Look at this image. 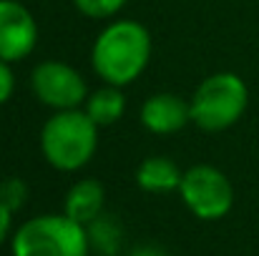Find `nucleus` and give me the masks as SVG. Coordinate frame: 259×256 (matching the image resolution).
Wrapping results in <instances>:
<instances>
[{
	"label": "nucleus",
	"mask_w": 259,
	"mask_h": 256,
	"mask_svg": "<svg viewBox=\"0 0 259 256\" xmlns=\"http://www.w3.org/2000/svg\"><path fill=\"white\" fill-rule=\"evenodd\" d=\"M151 58V35L136 20H113L108 23L91 50V63L96 76L108 85L134 83L149 66Z\"/></svg>",
	"instance_id": "1"
},
{
	"label": "nucleus",
	"mask_w": 259,
	"mask_h": 256,
	"mask_svg": "<svg viewBox=\"0 0 259 256\" xmlns=\"http://www.w3.org/2000/svg\"><path fill=\"white\" fill-rule=\"evenodd\" d=\"M98 146V126L83 108L56 111L40 131L43 159L56 171H78L93 159Z\"/></svg>",
	"instance_id": "2"
},
{
	"label": "nucleus",
	"mask_w": 259,
	"mask_h": 256,
	"mask_svg": "<svg viewBox=\"0 0 259 256\" xmlns=\"http://www.w3.org/2000/svg\"><path fill=\"white\" fill-rule=\"evenodd\" d=\"M13 256H88L86 226L66 214H46L25 221L10 241Z\"/></svg>",
	"instance_id": "3"
},
{
	"label": "nucleus",
	"mask_w": 259,
	"mask_h": 256,
	"mask_svg": "<svg viewBox=\"0 0 259 256\" xmlns=\"http://www.w3.org/2000/svg\"><path fill=\"white\" fill-rule=\"evenodd\" d=\"M249 106L247 83L237 73H214L204 78L194 90L189 108L191 123L201 131H227L232 128Z\"/></svg>",
	"instance_id": "4"
},
{
	"label": "nucleus",
	"mask_w": 259,
	"mask_h": 256,
	"mask_svg": "<svg viewBox=\"0 0 259 256\" xmlns=\"http://www.w3.org/2000/svg\"><path fill=\"white\" fill-rule=\"evenodd\" d=\"M181 201L186 209L201 219V221H217L224 219L234 206V188L227 173H222L214 166L199 164L184 171L179 183Z\"/></svg>",
	"instance_id": "5"
},
{
	"label": "nucleus",
	"mask_w": 259,
	"mask_h": 256,
	"mask_svg": "<svg viewBox=\"0 0 259 256\" xmlns=\"http://www.w3.org/2000/svg\"><path fill=\"white\" fill-rule=\"evenodd\" d=\"M30 88L35 98L53 111H73L81 108L88 98L83 76L61 61H43L30 73Z\"/></svg>",
	"instance_id": "6"
},
{
	"label": "nucleus",
	"mask_w": 259,
	"mask_h": 256,
	"mask_svg": "<svg viewBox=\"0 0 259 256\" xmlns=\"http://www.w3.org/2000/svg\"><path fill=\"white\" fill-rule=\"evenodd\" d=\"M38 25L33 13L18 0H0V61L18 63L33 53Z\"/></svg>",
	"instance_id": "7"
},
{
	"label": "nucleus",
	"mask_w": 259,
	"mask_h": 256,
	"mask_svg": "<svg viewBox=\"0 0 259 256\" xmlns=\"http://www.w3.org/2000/svg\"><path fill=\"white\" fill-rule=\"evenodd\" d=\"M141 123L151 133L169 136L181 131L186 123H191V108L189 100H184L176 93H154L141 106Z\"/></svg>",
	"instance_id": "8"
},
{
	"label": "nucleus",
	"mask_w": 259,
	"mask_h": 256,
	"mask_svg": "<svg viewBox=\"0 0 259 256\" xmlns=\"http://www.w3.org/2000/svg\"><path fill=\"white\" fill-rule=\"evenodd\" d=\"M103 206H106V191H103L101 181L83 178L68 188L66 201H63V214L68 219L78 221L81 226H88L93 219H98L103 214Z\"/></svg>",
	"instance_id": "9"
},
{
	"label": "nucleus",
	"mask_w": 259,
	"mask_h": 256,
	"mask_svg": "<svg viewBox=\"0 0 259 256\" xmlns=\"http://www.w3.org/2000/svg\"><path fill=\"white\" fill-rule=\"evenodd\" d=\"M181 171L166 156H149L139 164L136 169V183L144 191L151 193H164V191H179L181 183Z\"/></svg>",
	"instance_id": "10"
},
{
	"label": "nucleus",
	"mask_w": 259,
	"mask_h": 256,
	"mask_svg": "<svg viewBox=\"0 0 259 256\" xmlns=\"http://www.w3.org/2000/svg\"><path fill=\"white\" fill-rule=\"evenodd\" d=\"M83 111H86L88 118H91L98 128L113 126V123L123 116V111H126V95H123V90H121L118 85L106 83L103 88L88 93L86 103H83Z\"/></svg>",
	"instance_id": "11"
},
{
	"label": "nucleus",
	"mask_w": 259,
	"mask_h": 256,
	"mask_svg": "<svg viewBox=\"0 0 259 256\" xmlns=\"http://www.w3.org/2000/svg\"><path fill=\"white\" fill-rule=\"evenodd\" d=\"M88 234V246L101 256H116L121 249V239H123V231H121V224L116 216L111 214H101L98 219H93L86 226Z\"/></svg>",
	"instance_id": "12"
},
{
	"label": "nucleus",
	"mask_w": 259,
	"mask_h": 256,
	"mask_svg": "<svg viewBox=\"0 0 259 256\" xmlns=\"http://www.w3.org/2000/svg\"><path fill=\"white\" fill-rule=\"evenodd\" d=\"M28 201V186L23 178L18 176H8L0 181V203H5L13 214L23 209V203Z\"/></svg>",
	"instance_id": "13"
},
{
	"label": "nucleus",
	"mask_w": 259,
	"mask_h": 256,
	"mask_svg": "<svg viewBox=\"0 0 259 256\" xmlns=\"http://www.w3.org/2000/svg\"><path fill=\"white\" fill-rule=\"evenodd\" d=\"M73 3L86 18H93V20L113 18L126 5V0H73Z\"/></svg>",
	"instance_id": "14"
},
{
	"label": "nucleus",
	"mask_w": 259,
	"mask_h": 256,
	"mask_svg": "<svg viewBox=\"0 0 259 256\" xmlns=\"http://www.w3.org/2000/svg\"><path fill=\"white\" fill-rule=\"evenodd\" d=\"M13 90H15V76L10 71V63L0 61V106L10 100Z\"/></svg>",
	"instance_id": "15"
},
{
	"label": "nucleus",
	"mask_w": 259,
	"mask_h": 256,
	"mask_svg": "<svg viewBox=\"0 0 259 256\" xmlns=\"http://www.w3.org/2000/svg\"><path fill=\"white\" fill-rule=\"evenodd\" d=\"M10 226H13V211H10L5 203H0V244L8 239Z\"/></svg>",
	"instance_id": "16"
},
{
	"label": "nucleus",
	"mask_w": 259,
	"mask_h": 256,
	"mask_svg": "<svg viewBox=\"0 0 259 256\" xmlns=\"http://www.w3.org/2000/svg\"><path fill=\"white\" fill-rule=\"evenodd\" d=\"M128 256H169V254H166L164 249L154 246V244H146V246H136Z\"/></svg>",
	"instance_id": "17"
},
{
	"label": "nucleus",
	"mask_w": 259,
	"mask_h": 256,
	"mask_svg": "<svg viewBox=\"0 0 259 256\" xmlns=\"http://www.w3.org/2000/svg\"><path fill=\"white\" fill-rule=\"evenodd\" d=\"M96 256H101V254H96Z\"/></svg>",
	"instance_id": "18"
}]
</instances>
